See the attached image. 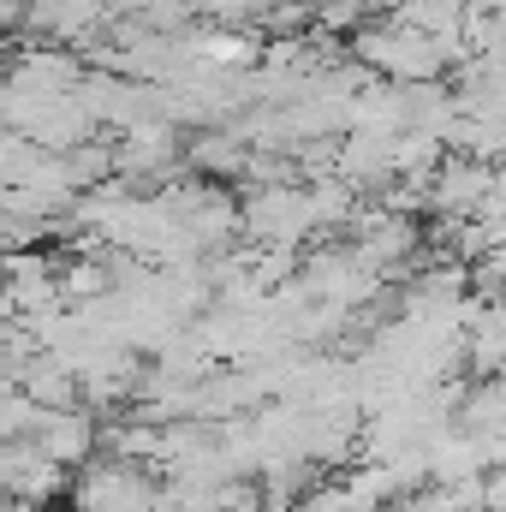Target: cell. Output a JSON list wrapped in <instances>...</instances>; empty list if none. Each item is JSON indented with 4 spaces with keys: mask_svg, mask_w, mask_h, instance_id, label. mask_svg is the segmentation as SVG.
I'll list each match as a JSON object with an SVG mask.
<instances>
[{
    "mask_svg": "<svg viewBox=\"0 0 506 512\" xmlns=\"http://www.w3.org/2000/svg\"><path fill=\"white\" fill-rule=\"evenodd\" d=\"M42 411H48V405H42L30 387L6 382V399H0V435H6V441H24V435H36Z\"/></svg>",
    "mask_w": 506,
    "mask_h": 512,
    "instance_id": "52a82bcc",
    "label": "cell"
},
{
    "mask_svg": "<svg viewBox=\"0 0 506 512\" xmlns=\"http://www.w3.org/2000/svg\"><path fill=\"white\" fill-rule=\"evenodd\" d=\"M42 453H54L60 465H72V471H84L96 453H102V411H90V405H60V411H42V423H36V435H30Z\"/></svg>",
    "mask_w": 506,
    "mask_h": 512,
    "instance_id": "8992f818",
    "label": "cell"
},
{
    "mask_svg": "<svg viewBox=\"0 0 506 512\" xmlns=\"http://www.w3.org/2000/svg\"><path fill=\"white\" fill-rule=\"evenodd\" d=\"M352 54H358L376 78H393V84H429V78H441V66L453 60L441 36H429V30H417V24H399L393 12H387V24H364V30L352 36Z\"/></svg>",
    "mask_w": 506,
    "mask_h": 512,
    "instance_id": "6da1fadb",
    "label": "cell"
},
{
    "mask_svg": "<svg viewBox=\"0 0 506 512\" xmlns=\"http://www.w3.org/2000/svg\"><path fill=\"white\" fill-rule=\"evenodd\" d=\"M0 483H6V495H18V501H42V507H54L60 495H72L78 471L60 465L54 453H42V447L24 435V441H6V447H0Z\"/></svg>",
    "mask_w": 506,
    "mask_h": 512,
    "instance_id": "5b68a950",
    "label": "cell"
},
{
    "mask_svg": "<svg viewBox=\"0 0 506 512\" xmlns=\"http://www.w3.org/2000/svg\"><path fill=\"white\" fill-rule=\"evenodd\" d=\"M6 512H54V507H42V501H18V495H6Z\"/></svg>",
    "mask_w": 506,
    "mask_h": 512,
    "instance_id": "ba28073f",
    "label": "cell"
},
{
    "mask_svg": "<svg viewBox=\"0 0 506 512\" xmlns=\"http://www.w3.org/2000/svg\"><path fill=\"white\" fill-rule=\"evenodd\" d=\"M149 471L155 465H137V459H120V453H96L72 483V512H161L155 507L161 483Z\"/></svg>",
    "mask_w": 506,
    "mask_h": 512,
    "instance_id": "3957f363",
    "label": "cell"
},
{
    "mask_svg": "<svg viewBox=\"0 0 506 512\" xmlns=\"http://www.w3.org/2000/svg\"><path fill=\"white\" fill-rule=\"evenodd\" d=\"M310 233H322L316 227V203H310V179H292V185H245V239L251 245L304 251Z\"/></svg>",
    "mask_w": 506,
    "mask_h": 512,
    "instance_id": "7a4b0ae2",
    "label": "cell"
},
{
    "mask_svg": "<svg viewBox=\"0 0 506 512\" xmlns=\"http://www.w3.org/2000/svg\"><path fill=\"white\" fill-rule=\"evenodd\" d=\"M495 179H501V167L495 161H483V155H441V167H435V179H429V209L441 215V221H471L483 203H489V191H495Z\"/></svg>",
    "mask_w": 506,
    "mask_h": 512,
    "instance_id": "277c9868",
    "label": "cell"
}]
</instances>
